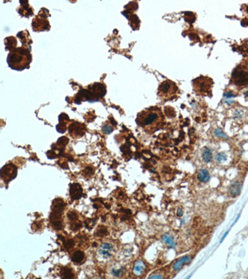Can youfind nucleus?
Here are the masks:
<instances>
[{"label":"nucleus","mask_w":248,"mask_h":279,"mask_svg":"<svg viewBox=\"0 0 248 279\" xmlns=\"http://www.w3.org/2000/svg\"><path fill=\"white\" fill-rule=\"evenodd\" d=\"M136 122L146 133H153L163 126L164 116L159 108L150 107L138 114Z\"/></svg>","instance_id":"obj_1"},{"label":"nucleus","mask_w":248,"mask_h":279,"mask_svg":"<svg viewBox=\"0 0 248 279\" xmlns=\"http://www.w3.org/2000/svg\"><path fill=\"white\" fill-rule=\"evenodd\" d=\"M31 62L29 52L23 48H18L9 53L7 57L9 66L14 70H22L28 68Z\"/></svg>","instance_id":"obj_2"},{"label":"nucleus","mask_w":248,"mask_h":279,"mask_svg":"<svg viewBox=\"0 0 248 279\" xmlns=\"http://www.w3.org/2000/svg\"><path fill=\"white\" fill-rule=\"evenodd\" d=\"M213 85V80L210 78L204 76H200L192 81L194 91L199 95H211Z\"/></svg>","instance_id":"obj_3"},{"label":"nucleus","mask_w":248,"mask_h":279,"mask_svg":"<svg viewBox=\"0 0 248 279\" xmlns=\"http://www.w3.org/2000/svg\"><path fill=\"white\" fill-rule=\"evenodd\" d=\"M178 91L176 85L171 80L163 81L158 87V95L163 100H169L172 99Z\"/></svg>","instance_id":"obj_4"},{"label":"nucleus","mask_w":248,"mask_h":279,"mask_svg":"<svg viewBox=\"0 0 248 279\" xmlns=\"http://www.w3.org/2000/svg\"><path fill=\"white\" fill-rule=\"evenodd\" d=\"M232 81L237 86H245L248 84V68L240 65L233 72Z\"/></svg>","instance_id":"obj_5"},{"label":"nucleus","mask_w":248,"mask_h":279,"mask_svg":"<svg viewBox=\"0 0 248 279\" xmlns=\"http://www.w3.org/2000/svg\"><path fill=\"white\" fill-rule=\"evenodd\" d=\"M17 176V168L12 164H7L1 170V178L6 183L13 180Z\"/></svg>","instance_id":"obj_6"},{"label":"nucleus","mask_w":248,"mask_h":279,"mask_svg":"<svg viewBox=\"0 0 248 279\" xmlns=\"http://www.w3.org/2000/svg\"><path fill=\"white\" fill-rule=\"evenodd\" d=\"M69 132L73 138L81 137L85 133V127L83 124L75 122L69 127Z\"/></svg>","instance_id":"obj_7"},{"label":"nucleus","mask_w":248,"mask_h":279,"mask_svg":"<svg viewBox=\"0 0 248 279\" xmlns=\"http://www.w3.org/2000/svg\"><path fill=\"white\" fill-rule=\"evenodd\" d=\"M70 195L72 199L79 200L83 195L82 187L79 184H72L70 186Z\"/></svg>","instance_id":"obj_8"},{"label":"nucleus","mask_w":248,"mask_h":279,"mask_svg":"<svg viewBox=\"0 0 248 279\" xmlns=\"http://www.w3.org/2000/svg\"><path fill=\"white\" fill-rule=\"evenodd\" d=\"M65 206V202L61 198H56L53 201L52 205V213L62 215Z\"/></svg>","instance_id":"obj_9"},{"label":"nucleus","mask_w":248,"mask_h":279,"mask_svg":"<svg viewBox=\"0 0 248 279\" xmlns=\"http://www.w3.org/2000/svg\"><path fill=\"white\" fill-rule=\"evenodd\" d=\"M113 251L114 248L111 244L104 243L101 246L99 253L104 258H108L112 256Z\"/></svg>","instance_id":"obj_10"},{"label":"nucleus","mask_w":248,"mask_h":279,"mask_svg":"<svg viewBox=\"0 0 248 279\" xmlns=\"http://www.w3.org/2000/svg\"><path fill=\"white\" fill-rule=\"evenodd\" d=\"M241 184L239 182L233 183L230 187V193L233 197H237L240 195L241 190Z\"/></svg>","instance_id":"obj_11"},{"label":"nucleus","mask_w":248,"mask_h":279,"mask_svg":"<svg viewBox=\"0 0 248 279\" xmlns=\"http://www.w3.org/2000/svg\"><path fill=\"white\" fill-rule=\"evenodd\" d=\"M145 269V263L141 261H137L134 266L133 268V272L136 276H140L142 274V273L144 272Z\"/></svg>","instance_id":"obj_12"},{"label":"nucleus","mask_w":248,"mask_h":279,"mask_svg":"<svg viewBox=\"0 0 248 279\" xmlns=\"http://www.w3.org/2000/svg\"><path fill=\"white\" fill-rule=\"evenodd\" d=\"M197 178L200 182L205 183H207L210 180V174H209V171L207 170L202 169L199 172L198 175H197Z\"/></svg>","instance_id":"obj_13"},{"label":"nucleus","mask_w":248,"mask_h":279,"mask_svg":"<svg viewBox=\"0 0 248 279\" xmlns=\"http://www.w3.org/2000/svg\"><path fill=\"white\" fill-rule=\"evenodd\" d=\"M191 260V258L189 256H186L182 257V258H181L179 260H178L177 262H176L173 266V269L174 271H178L179 270L182 266L186 264L187 263L190 261Z\"/></svg>","instance_id":"obj_14"},{"label":"nucleus","mask_w":248,"mask_h":279,"mask_svg":"<svg viewBox=\"0 0 248 279\" xmlns=\"http://www.w3.org/2000/svg\"><path fill=\"white\" fill-rule=\"evenodd\" d=\"M202 159L205 163H210L212 161L213 159V155L212 151L209 148L205 147L204 150H203L202 154Z\"/></svg>","instance_id":"obj_15"},{"label":"nucleus","mask_w":248,"mask_h":279,"mask_svg":"<svg viewBox=\"0 0 248 279\" xmlns=\"http://www.w3.org/2000/svg\"><path fill=\"white\" fill-rule=\"evenodd\" d=\"M85 254L81 251H76L71 257V261L75 263H81L84 259Z\"/></svg>","instance_id":"obj_16"},{"label":"nucleus","mask_w":248,"mask_h":279,"mask_svg":"<svg viewBox=\"0 0 248 279\" xmlns=\"http://www.w3.org/2000/svg\"><path fill=\"white\" fill-rule=\"evenodd\" d=\"M60 276L63 279H71L74 277V274L71 269L68 267H63L60 271Z\"/></svg>","instance_id":"obj_17"},{"label":"nucleus","mask_w":248,"mask_h":279,"mask_svg":"<svg viewBox=\"0 0 248 279\" xmlns=\"http://www.w3.org/2000/svg\"><path fill=\"white\" fill-rule=\"evenodd\" d=\"M162 240L169 247H171V248L175 247V243H174L173 238L171 235H169L168 234L164 235L162 236Z\"/></svg>","instance_id":"obj_18"},{"label":"nucleus","mask_w":248,"mask_h":279,"mask_svg":"<svg viewBox=\"0 0 248 279\" xmlns=\"http://www.w3.org/2000/svg\"><path fill=\"white\" fill-rule=\"evenodd\" d=\"M108 233V230L106 229V227L104 226H99V228L98 229L96 233V235L98 236H100V237H103L104 236H106Z\"/></svg>","instance_id":"obj_19"},{"label":"nucleus","mask_w":248,"mask_h":279,"mask_svg":"<svg viewBox=\"0 0 248 279\" xmlns=\"http://www.w3.org/2000/svg\"><path fill=\"white\" fill-rule=\"evenodd\" d=\"M52 225L54 230H60L63 228L62 222L61 220H55L51 222Z\"/></svg>","instance_id":"obj_20"},{"label":"nucleus","mask_w":248,"mask_h":279,"mask_svg":"<svg viewBox=\"0 0 248 279\" xmlns=\"http://www.w3.org/2000/svg\"><path fill=\"white\" fill-rule=\"evenodd\" d=\"M227 160V156L224 153H220L217 155V160L219 163H222Z\"/></svg>","instance_id":"obj_21"},{"label":"nucleus","mask_w":248,"mask_h":279,"mask_svg":"<svg viewBox=\"0 0 248 279\" xmlns=\"http://www.w3.org/2000/svg\"><path fill=\"white\" fill-rule=\"evenodd\" d=\"M112 272H113V275L114 276L119 277L122 276V275L123 274V273H124V268L122 267V268H120V269H113Z\"/></svg>","instance_id":"obj_22"},{"label":"nucleus","mask_w":248,"mask_h":279,"mask_svg":"<svg viewBox=\"0 0 248 279\" xmlns=\"http://www.w3.org/2000/svg\"><path fill=\"white\" fill-rule=\"evenodd\" d=\"M68 217L69 218V219L70 220L75 221L78 219V215L76 214V212H75L73 211H71L68 213Z\"/></svg>","instance_id":"obj_23"},{"label":"nucleus","mask_w":248,"mask_h":279,"mask_svg":"<svg viewBox=\"0 0 248 279\" xmlns=\"http://www.w3.org/2000/svg\"><path fill=\"white\" fill-rule=\"evenodd\" d=\"M64 244H65V248L67 249H70V248H72L74 246L75 243H74L73 240L71 239L68 240L67 242L65 241L64 242Z\"/></svg>","instance_id":"obj_24"},{"label":"nucleus","mask_w":248,"mask_h":279,"mask_svg":"<svg viewBox=\"0 0 248 279\" xmlns=\"http://www.w3.org/2000/svg\"><path fill=\"white\" fill-rule=\"evenodd\" d=\"M215 134H216V135L217 136H218V137H222V138H227V137L226 136V135L221 130H217L216 132H215Z\"/></svg>","instance_id":"obj_25"},{"label":"nucleus","mask_w":248,"mask_h":279,"mask_svg":"<svg viewBox=\"0 0 248 279\" xmlns=\"http://www.w3.org/2000/svg\"><path fill=\"white\" fill-rule=\"evenodd\" d=\"M81 227V224L80 223H75L71 226V229L74 231H76Z\"/></svg>","instance_id":"obj_26"},{"label":"nucleus","mask_w":248,"mask_h":279,"mask_svg":"<svg viewBox=\"0 0 248 279\" xmlns=\"http://www.w3.org/2000/svg\"><path fill=\"white\" fill-rule=\"evenodd\" d=\"M230 228L223 235V236H222V238H221V239H220V243H222L223 242V241L225 240V239L226 238V237L228 236V233H229V232H230Z\"/></svg>","instance_id":"obj_27"},{"label":"nucleus","mask_w":248,"mask_h":279,"mask_svg":"<svg viewBox=\"0 0 248 279\" xmlns=\"http://www.w3.org/2000/svg\"><path fill=\"white\" fill-rule=\"evenodd\" d=\"M176 214H177V216H179V217H181V216L183 215V212H182V209H181V208H178L177 210V213H176Z\"/></svg>","instance_id":"obj_28"},{"label":"nucleus","mask_w":248,"mask_h":279,"mask_svg":"<svg viewBox=\"0 0 248 279\" xmlns=\"http://www.w3.org/2000/svg\"><path fill=\"white\" fill-rule=\"evenodd\" d=\"M163 277L160 275H156V276H153L149 277V279H162Z\"/></svg>","instance_id":"obj_29"},{"label":"nucleus","mask_w":248,"mask_h":279,"mask_svg":"<svg viewBox=\"0 0 248 279\" xmlns=\"http://www.w3.org/2000/svg\"><path fill=\"white\" fill-rule=\"evenodd\" d=\"M240 215H240V214H239V215H238V216H237V218H236V220H235V221H234V222H233V224H232V226H231V228H232V227H233V226H234V225H235V223H237V221H238V219H239V218H240ZM231 228H230V229H231Z\"/></svg>","instance_id":"obj_30"}]
</instances>
